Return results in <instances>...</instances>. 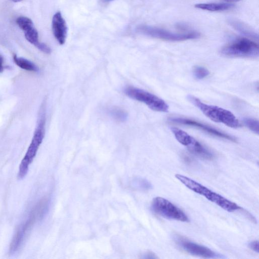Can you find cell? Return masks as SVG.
Returning <instances> with one entry per match:
<instances>
[{
	"instance_id": "obj_1",
	"label": "cell",
	"mask_w": 259,
	"mask_h": 259,
	"mask_svg": "<svg viewBox=\"0 0 259 259\" xmlns=\"http://www.w3.org/2000/svg\"><path fill=\"white\" fill-rule=\"evenodd\" d=\"M48 206L49 200L45 198L33 207L25 222L19 226L12 239L9 249L11 253H15L19 249L34 225L46 213Z\"/></svg>"
},
{
	"instance_id": "obj_2",
	"label": "cell",
	"mask_w": 259,
	"mask_h": 259,
	"mask_svg": "<svg viewBox=\"0 0 259 259\" xmlns=\"http://www.w3.org/2000/svg\"><path fill=\"white\" fill-rule=\"evenodd\" d=\"M175 177L190 190L203 196L210 201L227 211L233 212L241 209V207L236 203L186 176L176 174Z\"/></svg>"
},
{
	"instance_id": "obj_3",
	"label": "cell",
	"mask_w": 259,
	"mask_h": 259,
	"mask_svg": "<svg viewBox=\"0 0 259 259\" xmlns=\"http://www.w3.org/2000/svg\"><path fill=\"white\" fill-rule=\"evenodd\" d=\"M188 100L206 117L215 122L222 123L232 128H238L241 124L236 117L229 110L202 102L198 98L189 95Z\"/></svg>"
},
{
	"instance_id": "obj_4",
	"label": "cell",
	"mask_w": 259,
	"mask_h": 259,
	"mask_svg": "<svg viewBox=\"0 0 259 259\" xmlns=\"http://www.w3.org/2000/svg\"><path fill=\"white\" fill-rule=\"evenodd\" d=\"M45 114L44 113H42L30 144L19 165L18 172V178L19 179H23L26 175L29 166L33 161L38 149L42 142L45 135Z\"/></svg>"
},
{
	"instance_id": "obj_5",
	"label": "cell",
	"mask_w": 259,
	"mask_h": 259,
	"mask_svg": "<svg viewBox=\"0 0 259 259\" xmlns=\"http://www.w3.org/2000/svg\"><path fill=\"white\" fill-rule=\"evenodd\" d=\"M220 53L223 56L230 58H256L259 55V47L255 41L242 37L225 46Z\"/></svg>"
},
{
	"instance_id": "obj_6",
	"label": "cell",
	"mask_w": 259,
	"mask_h": 259,
	"mask_svg": "<svg viewBox=\"0 0 259 259\" xmlns=\"http://www.w3.org/2000/svg\"><path fill=\"white\" fill-rule=\"evenodd\" d=\"M137 31L145 35L164 40L180 41L189 39H195L200 37V34L195 31L184 33H176L163 28L141 25L137 28Z\"/></svg>"
},
{
	"instance_id": "obj_7",
	"label": "cell",
	"mask_w": 259,
	"mask_h": 259,
	"mask_svg": "<svg viewBox=\"0 0 259 259\" xmlns=\"http://www.w3.org/2000/svg\"><path fill=\"white\" fill-rule=\"evenodd\" d=\"M123 92L131 99L145 104L153 111L161 112L168 111V105L163 100L149 92L128 86L124 89Z\"/></svg>"
},
{
	"instance_id": "obj_8",
	"label": "cell",
	"mask_w": 259,
	"mask_h": 259,
	"mask_svg": "<svg viewBox=\"0 0 259 259\" xmlns=\"http://www.w3.org/2000/svg\"><path fill=\"white\" fill-rule=\"evenodd\" d=\"M151 207L155 213L165 219L183 222H189L188 216L182 209L163 197L154 198Z\"/></svg>"
},
{
	"instance_id": "obj_9",
	"label": "cell",
	"mask_w": 259,
	"mask_h": 259,
	"mask_svg": "<svg viewBox=\"0 0 259 259\" xmlns=\"http://www.w3.org/2000/svg\"><path fill=\"white\" fill-rule=\"evenodd\" d=\"M16 23L23 31L25 37L28 41L41 52L46 54L51 53L50 48L46 44L39 41L38 32L30 18L25 16H20L16 19Z\"/></svg>"
},
{
	"instance_id": "obj_10",
	"label": "cell",
	"mask_w": 259,
	"mask_h": 259,
	"mask_svg": "<svg viewBox=\"0 0 259 259\" xmlns=\"http://www.w3.org/2000/svg\"><path fill=\"white\" fill-rule=\"evenodd\" d=\"M175 240L182 249L191 254L209 258L219 257L218 254L207 247L194 243L183 236L176 235Z\"/></svg>"
},
{
	"instance_id": "obj_11",
	"label": "cell",
	"mask_w": 259,
	"mask_h": 259,
	"mask_svg": "<svg viewBox=\"0 0 259 259\" xmlns=\"http://www.w3.org/2000/svg\"><path fill=\"white\" fill-rule=\"evenodd\" d=\"M169 120L173 123L195 127L213 136L228 140L234 142H236V140L234 137L196 120L180 117L170 118Z\"/></svg>"
},
{
	"instance_id": "obj_12",
	"label": "cell",
	"mask_w": 259,
	"mask_h": 259,
	"mask_svg": "<svg viewBox=\"0 0 259 259\" xmlns=\"http://www.w3.org/2000/svg\"><path fill=\"white\" fill-rule=\"evenodd\" d=\"M52 27L54 36L58 42L61 45L64 44L67 37V27L60 12H57L54 15Z\"/></svg>"
},
{
	"instance_id": "obj_13",
	"label": "cell",
	"mask_w": 259,
	"mask_h": 259,
	"mask_svg": "<svg viewBox=\"0 0 259 259\" xmlns=\"http://www.w3.org/2000/svg\"><path fill=\"white\" fill-rule=\"evenodd\" d=\"M191 153L206 160H211L213 155L207 148L193 137L186 146Z\"/></svg>"
},
{
	"instance_id": "obj_14",
	"label": "cell",
	"mask_w": 259,
	"mask_h": 259,
	"mask_svg": "<svg viewBox=\"0 0 259 259\" xmlns=\"http://www.w3.org/2000/svg\"><path fill=\"white\" fill-rule=\"evenodd\" d=\"M234 5L229 3H200L195 5V7L201 10L210 12H222L229 10Z\"/></svg>"
},
{
	"instance_id": "obj_15",
	"label": "cell",
	"mask_w": 259,
	"mask_h": 259,
	"mask_svg": "<svg viewBox=\"0 0 259 259\" xmlns=\"http://www.w3.org/2000/svg\"><path fill=\"white\" fill-rule=\"evenodd\" d=\"M13 60L20 68L29 71L36 72L38 67L31 61L22 57H18L16 55H13Z\"/></svg>"
},
{
	"instance_id": "obj_16",
	"label": "cell",
	"mask_w": 259,
	"mask_h": 259,
	"mask_svg": "<svg viewBox=\"0 0 259 259\" xmlns=\"http://www.w3.org/2000/svg\"><path fill=\"white\" fill-rule=\"evenodd\" d=\"M193 74L195 78L202 79L207 77L209 75V72L204 67L196 66L193 68Z\"/></svg>"
},
{
	"instance_id": "obj_17",
	"label": "cell",
	"mask_w": 259,
	"mask_h": 259,
	"mask_svg": "<svg viewBox=\"0 0 259 259\" xmlns=\"http://www.w3.org/2000/svg\"><path fill=\"white\" fill-rule=\"evenodd\" d=\"M244 124L250 131L256 134H258L259 125L257 119L252 118H246L244 119Z\"/></svg>"
},
{
	"instance_id": "obj_18",
	"label": "cell",
	"mask_w": 259,
	"mask_h": 259,
	"mask_svg": "<svg viewBox=\"0 0 259 259\" xmlns=\"http://www.w3.org/2000/svg\"><path fill=\"white\" fill-rule=\"evenodd\" d=\"M111 116L116 120L123 121L127 118L125 111L118 108H113L110 111Z\"/></svg>"
},
{
	"instance_id": "obj_19",
	"label": "cell",
	"mask_w": 259,
	"mask_h": 259,
	"mask_svg": "<svg viewBox=\"0 0 259 259\" xmlns=\"http://www.w3.org/2000/svg\"><path fill=\"white\" fill-rule=\"evenodd\" d=\"M232 24L240 32L247 35H250L251 36L254 37V33L251 32V31H250L249 29H248L246 26L243 25V24L234 21L232 22Z\"/></svg>"
},
{
	"instance_id": "obj_20",
	"label": "cell",
	"mask_w": 259,
	"mask_h": 259,
	"mask_svg": "<svg viewBox=\"0 0 259 259\" xmlns=\"http://www.w3.org/2000/svg\"><path fill=\"white\" fill-rule=\"evenodd\" d=\"M258 240H253L248 244V247L253 251L258 253L259 250V245Z\"/></svg>"
},
{
	"instance_id": "obj_21",
	"label": "cell",
	"mask_w": 259,
	"mask_h": 259,
	"mask_svg": "<svg viewBox=\"0 0 259 259\" xmlns=\"http://www.w3.org/2000/svg\"><path fill=\"white\" fill-rule=\"evenodd\" d=\"M143 255V258H157L158 257L154 253L151 251L145 253Z\"/></svg>"
},
{
	"instance_id": "obj_22",
	"label": "cell",
	"mask_w": 259,
	"mask_h": 259,
	"mask_svg": "<svg viewBox=\"0 0 259 259\" xmlns=\"http://www.w3.org/2000/svg\"><path fill=\"white\" fill-rule=\"evenodd\" d=\"M4 59L3 57L0 55V73H2L4 70Z\"/></svg>"
},
{
	"instance_id": "obj_23",
	"label": "cell",
	"mask_w": 259,
	"mask_h": 259,
	"mask_svg": "<svg viewBox=\"0 0 259 259\" xmlns=\"http://www.w3.org/2000/svg\"><path fill=\"white\" fill-rule=\"evenodd\" d=\"M224 1H227V2H239V1H242V0H224Z\"/></svg>"
},
{
	"instance_id": "obj_24",
	"label": "cell",
	"mask_w": 259,
	"mask_h": 259,
	"mask_svg": "<svg viewBox=\"0 0 259 259\" xmlns=\"http://www.w3.org/2000/svg\"><path fill=\"white\" fill-rule=\"evenodd\" d=\"M100 1H102L103 3H108V2H111L112 1H114V0H100Z\"/></svg>"
},
{
	"instance_id": "obj_25",
	"label": "cell",
	"mask_w": 259,
	"mask_h": 259,
	"mask_svg": "<svg viewBox=\"0 0 259 259\" xmlns=\"http://www.w3.org/2000/svg\"><path fill=\"white\" fill-rule=\"evenodd\" d=\"M12 1L14 2L17 3V2H20L22 1V0H12Z\"/></svg>"
}]
</instances>
